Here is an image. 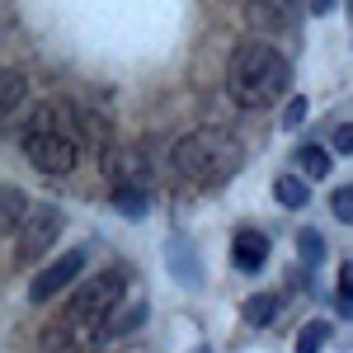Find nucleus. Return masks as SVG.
Instances as JSON below:
<instances>
[{
    "label": "nucleus",
    "mask_w": 353,
    "mask_h": 353,
    "mask_svg": "<svg viewBox=\"0 0 353 353\" xmlns=\"http://www.w3.org/2000/svg\"><path fill=\"white\" fill-rule=\"evenodd\" d=\"M306 5H311V14H330L334 10V0H306Z\"/></svg>",
    "instance_id": "b1692460"
},
{
    "label": "nucleus",
    "mask_w": 353,
    "mask_h": 353,
    "mask_svg": "<svg viewBox=\"0 0 353 353\" xmlns=\"http://www.w3.org/2000/svg\"><path fill=\"white\" fill-rule=\"evenodd\" d=\"M141 321H146V301H132V306H113V316L104 321V334H109V339H123V334L141 330Z\"/></svg>",
    "instance_id": "9d476101"
},
{
    "label": "nucleus",
    "mask_w": 353,
    "mask_h": 353,
    "mask_svg": "<svg viewBox=\"0 0 353 353\" xmlns=\"http://www.w3.org/2000/svg\"><path fill=\"white\" fill-rule=\"evenodd\" d=\"M24 217H28V198L19 189H5V236H14V226H24Z\"/></svg>",
    "instance_id": "dca6fc26"
},
{
    "label": "nucleus",
    "mask_w": 353,
    "mask_h": 353,
    "mask_svg": "<svg viewBox=\"0 0 353 353\" xmlns=\"http://www.w3.org/2000/svg\"><path fill=\"white\" fill-rule=\"evenodd\" d=\"M330 339V321H306L297 334V353H321Z\"/></svg>",
    "instance_id": "f3484780"
},
{
    "label": "nucleus",
    "mask_w": 353,
    "mask_h": 353,
    "mask_svg": "<svg viewBox=\"0 0 353 353\" xmlns=\"http://www.w3.org/2000/svg\"><path fill=\"white\" fill-rule=\"evenodd\" d=\"M85 264H90V245H81V250H66L57 264H48V269L33 278V288H28V297L33 301H52L57 292H66L76 278L85 273Z\"/></svg>",
    "instance_id": "39448f33"
},
{
    "label": "nucleus",
    "mask_w": 353,
    "mask_h": 353,
    "mask_svg": "<svg viewBox=\"0 0 353 353\" xmlns=\"http://www.w3.org/2000/svg\"><path fill=\"white\" fill-rule=\"evenodd\" d=\"M334 151H339V156H353V123L334 128Z\"/></svg>",
    "instance_id": "5701e85b"
},
{
    "label": "nucleus",
    "mask_w": 353,
    "mask_h": 353,
    "mask_svg": "<svg viewBox=\"0 0 353 353\" xmlns=\"http://www.w3.org/2000/svg\"><path fill=\"white\" fill-rule=\"evenodd\" d=\"M174 165H179V174H189L198 184H226L245 165V146L226 128H203V132L179 137Z\"/></svg>",
    "instance_id": "f03ea898"
},
{
    "label": "nucleus",
    "mask_w": 353,
    "mask_h": 353,
    "mask_svg": "<svg viewBox=\"0 0 353 353\" xmlns=\"http://www.w3.org/2000/svg\"><path fill=\"white\" fill-rule=\"evenodd\" d=\"M273 198H278L283 208H306V203H311V189H306L301 174H278V179H273Z\"/></svg>",
    "instance_id": "9b49d317"
},
{
    "label": "nucleus",
    "mask_w": 353,
    "mask_h": 353,
    "mask_svg": "<svg viewBox=\"0 0 353 353\" xmlns=\"http://www.w3.org/2000/svg\"><path fill=\"white\" fill-rule=\"evenodd\" d=\"M123 288H128V269H123V264L94 273L90 283H81V288L71 292L66 316H71V321H81V325H104V321L113 316V306L123 301Z\"/></svg>",
    "instance_id": "7ed1b4c3"
},
{
    "label": "nucleus",
    "mask_w": 353,
    "mask_h": 353,
    "mask_svg": "<svg viewBox=\"0 0 353 353\" xmlns=\"http://www.w3.org/2000/svg\"><path fill=\"white\" fill-rule=\"evenodd\" d=\"M99 339H109L104 325H81L71 316H61L52 330H43V349L48 353H94Z\"/></svg>",
    "instance_id": "0eeeda50"
},
{
    "label": "nucleus",
    "mask_w": 353,
    "mask_h": 353,
    "mask_svg": "<svg viewBox=\"0 0 353 353\" xmlns=\"http://www.w3.org/2000/svg\"><path fill=\"white\" fill-rule=\"evenodd\" d=\"M297 250H301V264L316 269V264L325 259V236H321L316 226H301V231H297Z\"/></svg>",
    "instance_id": "4468645a"
},
{
    "label": "nucleus",
    "mask_w": 353,
    "mask_h": 353,
    "mask_svg": "<svg viewBox=\"0 0 353 353\" xmlns=\"http://www.w3.org/2000/svg\"><path fill=\"white\" fill-rule=\"evenodd\" d=\"M339 306L344 316H353V264H339Z\"/></svg>",
    "instance_id": "412c9836"
},
{
    "label": "nucleus",
    "mask_w": 353,
    "mask_h": 353,
    "mask_svg": "<svg viewBox=\"0 0 353 353\" xmlns=\"http://www.w3.org/2000/svg\"><path fill=\"white\" fill-rule=\"evenodd\" d=\"M193 353H212V349H208V344H198V349H193Z\"/></svg>",
    "instance_id": "393cba45"
},
{
    "label": "nucleus",
    "mask_w": 353,
    "mask_h": 353,
    "mask_svg": "<svg viewBox=\"0 0 353 353\" xmlns=\"http://www.w3.org/2000/svg\"><path fill=\"white\" fill-rule=\"evenodd\" d=\"M19 104H24V76H19V71L10 66V71H5V99H0V109H5V118H10V113L19 109Z\"/></svg>",
    "instance_id": "6ab92c4d"
},
{
    "label": "nucleus",
    "mask_w": 353,
    "mask_h": 353,
    "mask_svg": "<svg viewBox=\"0 0 353 353\" xmlns=\"http://www.w3.org/2000/svg\"><path fill=\"white\" fill-rule=\"evenodd\" d=\"M61 236V212L57 208H33L19 226V259H38V254H48Z\"/></svg>",
    "instance_id": "423d86ee"
},
{
    "label": "nucleus",
    "mask_w": 353,
    "mask_h": 353,
    "mask_svg": "<svg viewBox=\"0 0 353 353\" xmlns=\"http://www.w3.org/2000/svg\"><path fill=\"white\" fill-rule=\"evenodd\" d=\"M113 208H118L128 221H141V217H146V208H151V198H146V189L118 184V189H113Z\"/></svg>",
    "instance_id": "f8f14e48"
},
{
    "label": "nucleus",
    "mask_w": 353,
    "mask_h": 353,
    "mask_svg": "<svg viewBox=\"0 0 353 353\" xmlns=\"http://www.w3.org/2000/svg\"><path fill=\"white\" fill-rule=\"evenodd\" d=\"M292 85L288 57L269 43H241L226 61V94L241 109H269L273 99H283Z\"/></svg>",
    "instance_id": "f257e3e1"
},
{
    "label": "nucleus",
    "mask_w": 353,
    "mask_h": 353,
    "mask_svg": "<svg viewBox=\"0 0 353 353\" xmlns=\"http://www.w3.org/2000/svg\"><path fill=\"white\" fill-rule=\"evenodd\" d=\"M165 259H170V269L184 278V288H198V264H193V254L184 250V245H174V250H170Z\"/></svg>",
    "instance_id": "a211bd4d"
},
{
    "label": "nucleus",
    "mask_w": 353,
    "mask_h": 353,
    "mask_svg": "<svg viewBox=\"0 0 353 353\" xmlns=\"http://www.w3.org/2000/svg\"><path fill=\"white\" fill-rule=\"evenodd\" d=\"M301 118H306V99H288V109H283V128H301Z\"/></svg>",
    "instance_id": "4be33fe9"
},
{
    "label": "nucleus",
    "mask_w": 353,
    "mask_h": 353,
    "mask_svg": "<svg viewBox=\"0 0 353 353\" xmlns=\"http://www.w3.org/2000/svg\"><path fill=\"white\" fill-rule=\"evenodd\" d=\"M231 264L241 273H259L269 264V236H264V231H236V241H231Z\"/></svg>",
    "instance_id": "6e6552de"
},
{
    "label": "nucleus",
    "mask_w": 353,
    "mask_h": 353,
    "mask_svg": "<svg viewBox=\"0 0 353 353\" xmlns=\"http://www.w3.org/2000/svg\"><path fill=\"white\" fill-rule=\"evenodd\" d=\"M297 10V0H250L245 5V14H250V24H259V28H273V24H283L288 14Z\"/></svg>",
    "instance_id": "1a4fd4ad"
},
{
    "label": "nucleus",
    "mask_w": 353,
    "mask_h": 353,
    "mask_svg": "<svg viewBox=\"0 0 353 353\" xmlns=\"http://www.w3.org/2000/svg\"><path fill=\"white\" fill-rule=\"evenodd\" d=\"M297 170L306 179H325L330 174V151L325 146H301L297 151Z\"/></svg>",
    "instance_id": "ddd939ff"
},
{
    "label": "nucleus",
    "mask_w": 353,
    "mask_h": 353,
    "mask_svg": "<svg viewBox=\"0 0 353 353\" xmlns=\"http://www.w3.org/2000/svg\"><path fill=\"white\" fill-rule=\"evenodd\" d=\"M330 212L344 221V226H353V184H344V189L330 193Z\"/></svg>",
    "instance_id": "aec40b11"
},
{
    "label": "nucleus",
    "mask_w": 353,
    "mask_h": 353,
    "mask_svg": "<svg viewBox=\"0 0 353 353\" xmlns=\"http://www.w3.org/2000/svg\"><path fill=\"white\" fill-rule=\"evenodd\" d=\"M24 151L43 174H71L76 170V137L61 128H24Z\"/></svg>",
    "instance_id": "20e7f679"
},
{
    "label": "nucleus",
    "mask_w": 353,
    "mask_h": 353,
    "mask_svg": "<svg viewBox=\"0 0 353 353\" xmlns=\"http://www.w3.org/2000/svg\"><path fill=\"white\" fill-rule=\"evenodd\" d=\"M273 311H278V292H259V297L245 301V325H269Z\"/></svg>",
    "instance_id": "2eb2a0df"
}]
</instances>
